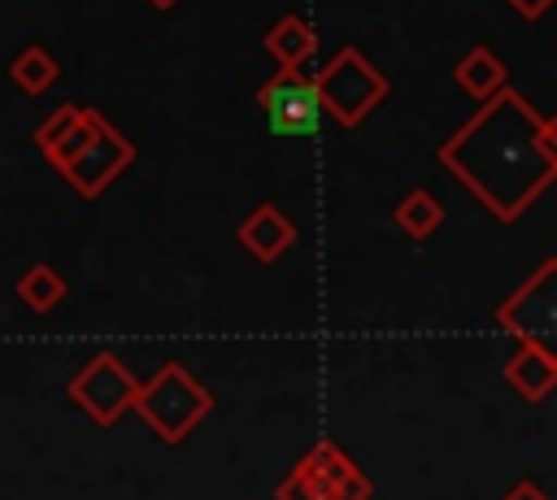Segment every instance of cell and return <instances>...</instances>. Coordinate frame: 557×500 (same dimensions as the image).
<instances>
[{"instance_id": "obj_1", "label": "cell", "mask_w": 557, "mask_h": 500, "mask_svg": "<svg viewBox=\"0 0 557 500\" xmlns=\"http://www.w3.org/2000/svg\"><path fill=\"white\" fill-rule=\"evenodd\" d=\"M435 161L496 222H518L557 178V122L500 87L435 148Z\"/></svg>"}, {"instance_id": "obj_2", "label": "cell", "mask_w": 557, "mask_h": 500, "mask_svg": "<svg viewBox=\"0 0 557 500\" xmlns=\"http://www.w3.org/2000/svg\"><path fill=\"white\" fill-rule=\"evenodd\" d=\"M131 409L144 417V426L161 443H183L213 413V391L205 383H196L187 365L165 361L148 383H139Z\"/></svg>"}, {"instance_id": "obj_3", "label": "cell", "mask_w": 557, "mask_h": 500, "mask_svg": "<svg viewBox=\"0 0 557 500\" xmlns=\"http://www.w3.org/2000/svg\"><path fill=\"white\" fill-rule=\"evenodd\" d=\"M313 87H318L322 117H331L344 130L361 126L392 96L387 74L379 65H370V57L361 48H352V43H344V48L331 52V61L313 74Z\"/></svg>"}, {"instance_id": "obj_4", "label": "cell", "mask_w": 557, "mask_h": 500, "mask_svg": "<svg viewBox=\"0 0 557 500\" xmlns=\"http://www.w3.org/2000/svg\"><path fill=\"white\" fill-rule=\"evenodd\" d=\"M274 500H370V478L335 439H318L274 483Z\"/></svg>"}, {"instance_id": "obj_5", "label": "cell", "mask_w": 557, "mask_h": 500, "mask_svg": "<svg viewBox=\"0 0 557 500\" xmlns=\"http://www.w3.org/2000/svg\"><path fill=\"white\" fill-rule=\"evenodd\" d=\"M496 326L518 343L557 348V257H544L500 304Z\"/></svg>"}, {"instance_id": "obj_6", "label": "cell", "mask_w": 557, "mask_h": 500, "mask_svg": "<svg viewBox=\"0 0 557 500\" xmlns=\"http://www.w3.org/2000/svg\"><path fill=\"white\" fill-rule=\"evenodd\" d=\"M135 391H139V378L122 365L117 352H96V357L70 378V387H65V396H70L96 426H113V422L131 409Z\"/></svg>"}, {"instance_id": "obj_7", "label": "cell", "mask_w": 557, "mask_h": 500, "mask_svg": "<svg viewBox=\"0 0 557 500\" xmlns=\"http://www.w3.org/2000/svg\"><path fill=\"white\" fill-rule=\"evenodd\" d=\"M257 104L274 135H313L322 122L318 87H313V74H305V65L278 70L274 78H265L257 87Z\"/></svg>"}, {"instance_id": "obj_8", "label": "cell", "mask_w": 557, "mask_h": 500, "mask_svg": "<svg viewBox=\"0 0 557 500\" xmlns=\"http://www.w3.org/2000/svg\"><path fill=\"white\" fill-rule=\"evenodd\" d=\"M135 161V148H131V139L100 113V122H96V130H91V139L83 143V152L74 157V161H65L57 174L83 196V200H96L126 165Z\"/></svg>"}, {"instance_id": "obj_9", "label": "cell", "mask_w": 557, "mask_h": 500, "mask_svg": "<svg viewBox=\"0 0 557 500\" xmlns=\"http://www.w3.org/2000/svg\"><path fill=\"white\" fill-rule=\"evenodd\" d=\"M296 235H300L296 222H292L278 204H257V209L239 222V230H235L239 248H244L252 261H261V265H274L283 252H292Z\"/></svg>"}, {"instance_id": "obj_10", "label": "cell", "mask_w": 557, "mask_h": 500, "mask_svg": "<svg viewBox=\"0 0 557 500\" xmlns=\"http://www.w3.org/2000/svg\"><path fill=\"white\" fill-rule=\"evenodd\" d=\"M505 383L527 404L548 400V391L557 387V352L553 348H535V343H518V352L505 361Z\"/></svg>"}, {"instance_id": "obj_11", "label": "cell", "mask_w": 557, "mask_h": 500, "mask_svg": "<svg viewBox=\"0 0 557 500\" xmlns=\"http://www.w3.org/2000/svg\"><path fill=\"white\" fill-rule=\"evenodd\" d=\"M453 78H457V87H461L466 96H474L479 104H483V100H492L500 87H509V83H505V78H509V70H505V61H500L487 43L466 48V52L457 57V65H453Z\"/></svg>"}, {"instance_id": "obj_12", "label": "cell", "mask_w": 557, "mask_h": 500, "mask_svg": "<svg viewBox=\"0 0 557 500\" xmlns=\"http://www.w3.org/2000/svg\"><path fill=\"white\" fill-rule=\"evenodd\" d=\"M261 48L278 61V70H296V65H305V61H309V52L318 48V35H313V26H309L305 17L283 13V17L265 30Z\"/></svg>"}, {"instance_id": "obj_13", "label": "cell", "mask_w": 557, "mask_h": 500, "mask_svg": "<svg viewBox=\"0 0 557 500\" xmlns=\"http://www.w3.org/2000/svg\"><path fill=\"white\" fill-rule=\"evenodd\" d=\"M392 222H396L400 235H409L413 243H422V239H431V235L440 230V222H444V204H440L426 187H413L409 196L396 200Z\"/></svg>"}, {"instance_id": "obj_14", "label": "cell", "mask_w": 557, "mask_h": 500, "mask_svg": "<svg viewBox=\"0 0 557 500\" xmlns=\"http://www.w3.org/2000/svg\"><path fill=\"white\" fill-rule=\"evenodd\" d=\"M9 78H13V87H17L22 96H44V91L57 87L61 70H57V57H52L44 43H26V48L9 61Z\"/></svg>"}, {"instance_id": "obj_15", "label": "cell", "mask_w": 557, "mask_h": 500, "mask_svg": "<svg viewBox=\"0 0 557 500\" xmlns=\"http://www.w3.org/2000/svg\"><path fill=\"white\" fill-rule=\"evenodd\" d=\"M13 291H17V300H22L30 313H52V309L65 300V291H70V287H65V278H61L52 265L35 261V265L17 278V287H13Z\"/></svg>"}, {"instance_id": "obj_16", "label": "cell", "mask_w": 557, "mask_h": 500, "mask_svg": "<svg viewBox=\"0 0 557 500\" xmlns=\"http://www.w3.org/2000/svg\"><path fill=\"white\" fill-rule=\"evenodd\" d=\"M96 122H100V109H87V104H83V117L74 122V130H70V135H65V139H61L57 148H48V152H44V161H48L52 170H61L65 161H74V157L83 152V143L91 139V130H96Z\"/></svg>"}, {"instance_id": "obj_17", "label": "cell", "mask_w": 557, "mask_h": 500, "mask_svg": "<svg viewBox=\"0 0 557 500\" xmlns=\"http://www.w3.org/2000/svg\"><path fill=\"white\" fill-rule=\"evenodd\" d=\"M78 117H83V104H61V109H52V113L39 122V130H35V148H39V157H44L48 148H57V143L74 130Z\"/></svg>"}, {"instance_id": "obj_18", "label": "cell", "mask_w": 557, "mask_h": 500, "mask_svg": "<svg viewBox=\"0 0 557 500\" xmlns=\"http://www.w3.org/2000/svg\"><path fill=\"white\" fill-rule=\"evenodd\" d=\"M522 22H540L548 9H553V0H505Z\"/></svg>"}, {"instance_id": "obj_19", "label": "cell", "mask_w": 557, "mask_h": 500, "mask_svg": "<svg viewBox=\"0 0 557 500\" xmlns=\"http://www.w3.org/2000/svg\"><path fill=\"white\" fill-rule=\"evenodd\" d=\"M500 500H548V491H544L540 483H513Z\"/></svg>"}, {"instance_id": "obj_20", "label": "cell", "mask_w": 557, "mask_h": 500, "mask_svg": "<svg viewBox=\"0 0 557 500\" xmlns=\"http://www.w3.org/2000/svg\"><path fill=\"white\" fill-rule=\"evenodd\" d=\"M148 4H152V9H174L178 0H148Z\"/></svg>"}]
</instances>
